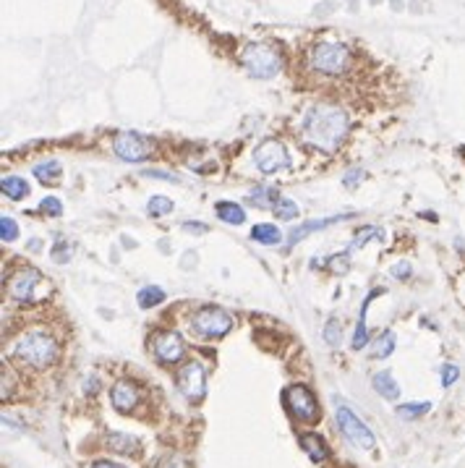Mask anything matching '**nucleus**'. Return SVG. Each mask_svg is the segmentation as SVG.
I'll use <instances>...</instances> for the list:
<instances>
[{
	"instance_id": "nucleus-1",
	"label": "nucleus",
	"mask_w": 465,
	"mask_h": 468,
	"mask_svg": "<svg viewBox=\"0 0 465 468\" xmlns=\"http://www.w3.org/2000/svg\"><path fill=\"white\" fill-rule=\"evenodd\" d=\"M351 129V118L343 107L337 105H314L304 118V129H301V139L306 144L316 149V152H335L348 137Z\"/></svg>"
},
{
	"instance_id": "nucleus-2",
	"label": "nucleus",
	"mask_w": 465,
	"mask_h": 468,
	"mask_svg": "<svg viewBox=\"0 0 465 468\" xmlns=\"http://www.w3.org/2000/svg\"><path fill=\"white\" fill-rule=\"evenodd\" d=\"M14 358L32 369H48L58 358V340L42 330H29L14 343Z\"/></svg>"
},
{
	"instance_id": "nucleus-3",
	"label": "nucleus",
	"mask_w": 465,
	"mask_h": 468,
	"mask_svg": "<svg viewBox=\"0 0 465 468\" xmlns=\"http://www.w3.org/2000/svg\"><path fill=\"white\" fill-rule=\"evenodd\" d=\"M241 65L254 79H272L282 68V58L277 50H272L264 42H249L241 48Z\"/></svg>"
},
{
	"instance_id": "nucleus-4",
	"label": "nucleus",
	"mask_w": 465,
	"mask_h": 468,
	"mask_svg": "<svg viewBox=\"0 0 465 468\" xmlns=\"http://www.w3.org/2000/svg\"><path fill=\"white\" fill-rule=\"evenodd\" d=\"M309 65L324 76H340L351 68V48L340 42H319L309 55Z\"/></svg>"
},
{
	"instance_id": "nucleus-5",
	"label": "nucleus",
	"mask_w": 465,
	"mask_h": 468,
	"mask_svg": "<svg viewBox=\"0 0 465 468\" xmlns=\"http://www.w3.org/2000/svg\"><path fill=\"white\" fill-rule=\"evenodd\" d=\"M193 330L201 338H223L232 327V317L220 307H201L193 314Z\"/></svg>"
},
{
	"instance_id": "nucleus-6",
	"label": "nucleus",
	"mask_w": 465,
	"mask_h": 468,
	"mask_svg": "<svg viewBox=\"0 0 465 468\" xmlns=\"http://www.w3.org/2000/svg\"><path fill=\"white\" fill-rule=\"evenodd\" d=\"M282 400H285V408L290 411V416L298 421H306L311 424L319 416V405H316V398L309 388L304 385H290L285 393H282Z\"/></svg>"
},
{
	"instance_id": "nucleus-7",
	"label": "nucleus",
	"mask_w": 465,
	"mask_h": 468,
	"mask_svg": "<svg viewBox=\"0 0 465 468\" xmlns=\"http://www.w3.org/2000/svg\"><path fill=\"white\" fill-rule=\"evenodd\" d=\"M45 283V277L40 275V270L34 267H21L14 272L9 283H6V291L14 301L18 304H34L37 301V288Z\"/></svg>"
},
{
	"instance_id": "nucleus-8",
	"label": "nucleus",
	"mask_w": 465,
	"mask_h": 468,
	"mask_svg": "<svg viewBox=\"0 0 465 468\" xmlns=\"http://www.w3.org/2000/svg\"><path fill=\"white\" fill-rule=\"evenodd\" d=\"M335 416H337V427H340V432H343L356 447H361V450H371V447H374V435H371L369 427H366V424H363V421L358 419L348 405H337Z\"/></svg>"
},
{
	"instance_id": "nucleus-9",
	"label": "nucleus",
	"mask_w": 465,
	"mask_h": 468,
	"mask_svg": "<svg viewBox=\"0 0 465 468\" xmlns=\"http://www.w3.org/2000/svg\"><path fill=\"white\" fill-rule=\"evenodd\" d=\"M254 165L259 168V173L272 176L277 170L288 168V149L277 139H267L264 144H259L257 152H254Z\"/></svg>"
},
{
	"instance_id": "nucleus-10",
	"label": "nucleus",
	"mask_w": 465,
	"mask_h": 468,
	"mask_svg": "<svg viewBox=\"0 0 465 468\" xmlns=\"http://www.w3.org/2000/svg\"><path fill=\"white\" fill-rule=\"evenodd\" d=\"M152 348H154L157 361L165 363V366H173V363H178L183 358L186 340L181 338V332H176V330H162L152 338Z\"/></svg>"
},
{
	"instance_id": "nucleus-11",
	"label": "nucleus",
	"mask_w": 465,
	"mask_h": 468,
	"mask_svg": "<svg viewBox=\"0 0 465 468\" xmlns=\"http://www.w3.org/2000/svg\"><path fill=\"white\" fill-rule=\"evenodd\" d=\"M152 152V142L141 134H134V131H123L115 137V154L121 157L123 162H144Z\"/></svg>"
},
{
	"instance_id": "nucleus-12",
	"label": "nucleus",
	"mask_w": 465,
	"mask_h": 468,
	"mask_svg": "<svg viewBox=\"0 0 465 468\" xmlns=\"http://www.w3.org/2000/svg\"><path fill=\"white\" fill-rule=\"evenodd\" d=\"M178 388L188 400H199L207 390V371L199 361H188L181 369V377H178Z\"/></svg>"
},
{
	"instance_id": "nucleus-13",
	"label": "nucleus",
	"mask_w": 465,
	"mask_h": 468,
	"mask_svg": "<svg viewBox=\"0 0 465 468\" xmlns=\"http://www.w3.org/2000/svg\"><path fill=\"white\" fill-rule=\"evenodd\" d=\"M110 398H112V405H115V408H118L121 413L134 411V405L139 403L137 388H134V385H129V382H118V385H112Z\"/></svg>"
},
{
	"instance_id": "nucleus-14",
	"label": "nucleus",
	"mask_w": 465,
	"mask_h": 468,
	"mask_svg": "<svg viewBox=\"0 0 465 468\" xmlns=\"http://www.w3.org/2000/svg\"><path fill=\"white\" fill-rule=\"evenodd\" d=\"M105 447L112 452H121V455H139L141 452V442H139L137 437L131 435H123V432H110V435L105 437Z\"/></svg>"
},
{
	"instance_id": "nucleus-15",
	"label": "nucleus",
	"mask_w": 465,
	"mask_h": 468,
	"mask_svg": "<svg viewBox=\"0 0 465 468\" xmlns=\"http://www.w3.org/2000/svg\"><path fill=\"white\" fill-rule=\"evenodd\" d=\"M251 241L264 243V246H277L282 241L280 228L272 225V223H259V225L251 228Z\"/></svg>"
},
{
	"instance_id": "nucleus-16",
	"label": "nucleus",
	"mask_w": 465,
	"mask_h": 468,
	"mask_svg": "<svg viewBox=\"0 0 465 468\" xmlns=\"http://www.w3.org/2000/svg\"><path fill=\"white\" fill-rule=\"evenodd\" d=\"M371 382H374V390H377L385 400H397L400 388H397V382H395V377L390 374V371H377Z\"/></svg>"
},
{
	"instance_id": "nucleus-17",
	"label": "nucleus",
	"mask_w": 465,
	"mask_h": 468,
	"mask_svg": "<svg viewBox=\"0 0 465 468\" xmlns=\"http://www.w3.org/2000/svg\"><path fill=\"white\" fill-rule=\"evenodd\" d=\"M280 199L282 196L274 186H257V188L251 191V202L257 204V207H262V210H274Z\"/></svg>"
},
{
	"instance_id": "nucleus-18",
	"label": "nucleus",
	"mask_w": 465,
	"mask_h": 468,
	"mask_svg": "<svg viewBox=\"0 0 465 468\" xmlns=\"http://www.w3.org/2000/svg\"><path fill=\"white\" fill-rule=\"evenodd\" d=\"M0 188H3V194L9 196V199H14V202H21L24 196H29V184L18 176H6L0 181Z\"/></svg>"
},
{
	"instance_id": "nucleus-19",
	"label": "nucleus",
	"mask_w": 465,
	"mask_h": 468,
	"mask_svg": "<svg viewBox=\"0 0 465 468\" xmlns=\"http://www.w3.org/2000/svg\"><path fill=\"white\" fill-rule=\"evenodd\" d=\"M382 288H377V291L371 293L369 299H366V304H363L361 309V317H358V322H356V332H353V351H363L366 348V343H369V332H366V307H369V301L374 299V296H382Z\"/></svg>"
},
{
	"instance_id": "nucleus-20",
	"label": "nucleus",
	"mask_w": 465,
	"mask_h": 468,
	"mask_svg": "<svg viewBox=\"0 0 465 468\" xmlns=\"http://www.w3.org/2000/svg\"><path fill=\"white\" fill-rule=\"evenodd\" d=\"M215 210H217V215H220V220H223V223H228V225H241V223H246V212H243L241 204H235V202H217Z\"/></svg>"
},
{
	"instance_id": "nucleus-21",
	"label": "nucleus",
	"mask_w": 465,
	"mask_h": 468,
	"mask_svg": "<svg viewBox=\"0 0 465 468\" xmlns=\"http://www.w3.org/2000/svg\"><path fill=\"white\" fill-rule=\"evenodd\" d=\"M301 445H304V450L309 452V458L314 460V463H321V460L327 458V447H324V440L316 435H306L304 440H301Z\"/></svg>"
},
{
	"instance_id": "nucleus-22",
	"label": "nucleus",
	"mask_w": 465,
	"mask_h": 468,
	"mask_svg": "<svg viewBox=\"0 0 465 468\" xmlns=\"http://www.w3.org/2000/svg\"><path fill=\"white\" fill-rule=\"evenodd\" d=\"M392 351H395V332L385 330L377 340H374V346H371L369 353H371V358H387Z\"/></svg>"
},
{
	"instance_id": "nucleus-23",
	"label": "nucleus",
	"mask_w": 465,
	"mask_h": 468,
	"mask_svg": "<svg viewBox=\"0 0 465 468\" xmlns=\"http://www.w3.org/2000/svg\"><path fill=\"white\" fill-rule=\"evenodd\" d=\"M34 176H37V181H42V184H55L58 178H60V162L48 160V162L34 165Z\"/></svg>"
},
{
	"instance_id": "nucleus-24",
	"label": "nucleus",
	"mask_w": 465,
	"mask_h": 468,
	"mask_svg": "<svg viewBox=\"0 0 465 468\" xmlns=\"http://www.w3.org/2000/svg\"><path fill=\"white\" fill-rule=\"evenodd\" d=\"M340 220H345V215L319 220V223H306V225H301V228H296V230H293V235H290V243H298L306 233H314V230H321V228H327V225H335V223H340Z\"/></svg>"
},
{
	"instance_id": "nucleus-25",
	"label": "nucleus",
	"mask_w": 465,
	"mask_h": 468,
	"mask_svg": "<svg viewBox=\"0 0 465 468\" xmlns=\"http://www.w3.org/2000/svg\"><path fill=\"white\" fill-rule=\"evenodd\" d=\"M139 307L141 309H152L157 307V304H162L165 301V291L162 288H157V285H146V288H141L139 291Z\"/></svg>"
},
{
	"instance_id": "nucleus-26",
	"label": "nucleus",
	"mask_w": 465,
	"mask_h": 468,
	"mask_svg": "<svg viewBox=\"0 0 465 468\" xmlns=\"http://www.w3.org/2000/svg\"><path fill=\"white\" fill-rule=\"evenodd\" d=\"M146 212H149V218H165V215L173 212V202L168 196H152L149 204H146Z\"/></svg>"
},
{
	"instance_id": "nucleus-27",
	"label": "nucleus",
	"mask_w": 465,
	"mask_h": 468,
	"mask_svg": "<svg viewBox=\"0 0 465 468\" xmlns=\"http://www.w3.org/2000/svg\"><path fill=\"white\" fill-rule=\"evenodd\" d=\"M429 411H432V403H429V400L397 405V416H402V419H416V416H424V413H429Z\"/></svg>"
},
{
	"instance_id": "nucleus-28",
	"label": "nucleus",
	"mask_w": 465,
	"mask_h": 468,
	"mask_svg": "<svg viewBox=\"0 0 465 468\" xmlns=\"http://www.w3.org/2000/svg\"><path fill=\"white\" fill-rule=\"evenodd\" d=\"M274 218H280V220H296L298 218V204L293 202V199H288V196H282L280 202H277V207H274Z\"/></svg>"
},
{
	"instance_id": "nucleus-29",
	"label": "nucleus",
	"mask_w": 465,
	"mask_h": 468,
	"mask_svg": "<svg viewBox=\"0 0 465 468\" xmlns=\"http://www.w3.org/2000/svg\"><path fill=\"white\" fill-rule=\"evenodd\" d=\"M324 340H327L329 346H340L343 343V327H340V322H337L335 317L327 319V324H324Z\"/></svg>"
},
{
	"instance_id": "nucleus-30",
	"label": "nucleus",
	"mask_w": 465,
	"mask_h": 468,
	"mask_svg": "<svg viewBox=\"0 0 465 468\" xmlns=\"http://www.w3.org/2000/svg\"><path fill=\"white\" fill-rule=\"evenodd\" d=\"M0 238H3L6 243L16 241L18 238V225L14 223V218H9V215L0 218Z\"/></svg>"
},
{
	"instance_id": "nucleus-31",
	"label": "nucleus",
	"mask_w": 465,
	"mask_h": 468,
	"mask_svg": "<svg viewBox=\"0 0 465 468\" xmlns=\"http://www.w3.org/2000/svg\"><path fill=\"white\" fill-rule=\"evenodd\" d=\"M40 212H45L50 218H60V215H63V204H60L58 196H45L40 202Z\"/></svg>"
},
{
	"instance_id": "nucleus-32",
	"label": "nucleus",
	"mask_w": 465,
	"mask_h": 468,
	"mask_svg": "<svg viewBox=\"0 0 465 468\" xmlns=\"http://www.w3.org/2000/svg\"><path fill=\"white\" fill-rule=\"evenodd\" d=\"M327 265H329V270H332V272L343 275L345 270H348V254H337V257H329Z\"/></svg>"
},
{
	"instance_id": "nucleus-33",
	"label": "nucleus",
	"mask_w": 465,
	"mask_h": 468,
	"mask_svg": "<svg viewBox=\"0 0 465 468\" xmlns=\"http://www.w3.org/2000/svg\"><path fill=\"white\" fill-rule=\"evenodd\" d=\"M457 377H460V369H457L455 363H447V366L442 369V385H444V388H449Z\"/></svg>"
},
{
	"instance_id": "nucleus-34",
	"label": "nucleus",
	"mask_w": 465,
	"mask_h": 468,
	"mask_svg": "<svg viewBox=\"0 0 465 468\" xmlns=\"http://www.w3.org/2000/svg\"><path fill=\"white\" fill-rule=\"evenodd\" d=\"M369 235H385L379 228H363V230H358V235H356V241H353V249H361L363 243H366V238Z\"/></svg>"
},
{
	"instance_id": "nucleus-35",
	"label": "nucleus",
	"mask_w": 465,
	"mask_h": 468,
	"mask_svg": "<svg viewBox=\"0 0 465 468\" xmlns=\"http://www.w3.org/2000/svg\"><path fill=\"white\" fill-rule=\"evenodd\" d=\"M141 176L146 178H160V181H168V184H178L176 176H170V173H165V170H141Z\"/></svg>"
},
{
	"instance_id": "nucleus-36",
	"label": "nucleus",
	"mask_w": 465,
	"mask_h": 468,
	"mask_svg": "<svg viewBox=\"0 0 465 468\" xmlns=\"http://www.w3.org/2000/svg\"><path fill=\"white\" fill-rule=\"evenodd\" d=\"M154 468H188V466H186V463L178 458V455H170V458H162Z\"/></svg>"
},
{
	"instance_id": "nucleus-37",
	"label": "nucleus",
	"mask_w": 465,
	"mask_h": 468,
	"mask_svg": "<svg viewBox=\"0 0 465 468\" xmlns=\"http://www.w3.org/2000/svg\"><path fill=\"white\" fill-rule=\"evenodd\" d=\"M361 181H363V173H361V170H351V173L345 176V186H348V188H356V186L361 184Z\"/></svg>"
},
{
	"instance_id": "nucleus-38",
	"label": "nucleus",
	"mask_w": 465,
	"mask_h": 468,
	"mask_svg": "<svg viewBox=\"0 0 465 468\" xmlns=\"http://www.w3.org/2000/svg\"><path fill=\"white\" fill-rule=\"evenodd\" d=\"M181 228H183V230H188V233H199V235H201V233H207V230H209V228L204 225V223H191V220H188V223H183Z\"/></svg>"
},
{
	"instance_id": "nucleus-39",
	"label": "nucleus",
	"mask_w": 465,
	"mask_h": 468,
	"mask_svg": "<svg viewBox=\"0 0 465 468\" xmlns=\"http://www.w3.org/2000/svg\"><path fill=\"white\" fill-rule=\"evenodd\" d=\"M392 275L397 277V280L408 277V275H410V265H408V262H402V265H395V267H392Z\"/></svg>"
},
{
	"instance_id": "nucleus-40",
	"label": "nucleus",
	"mask_w": 465,
	"mask_h": 468,
	"mask_svg": "<svg viewBox=\"0 0 465 468\" xmlns=\"http://www.w3.org/2000/svg\"><path fill=\"white\" fill-rule=\"evenodd\" d=\"M53 257H58V262H68V246H53Z\"/></svg>"
},
{
	"instance_id": "nucleus-41",
	"label": "nucleus",
	"mask_w": 465,
	"mask_h": 468,
	"mask_svg": "<svg viewBox=\"0 0 465 468\" xmlns=\"http://www.w3.org/2000/svg\"><path fill=\"white\" fill-rule=\"evenodd\" d=\"M92 468H126V466H118V463H110V460H97V463H92Z\"/></svg>"
},
{
	"instance_id": "nucleus-42",
	"label": "nucleus",
	"mask_w": 465,
	"mask_h": 468,
	"mask_svg": "<svg viewBox=\"0 0 465 468\" xmlns=\"http://www.w3.org/2000/svg\"><path fill=\"white\" fill-rule=\"evenodd\" d=\"M95 390H100V380H97V377H89V380H87V393L92 395Z\"/></svg>"
},
{
	"instance_id": "nucleus-43",
	"label": "nucleus",
	"mask_w": 465,
	"mask_h": 468,
	"mask_svg": "<svg viewBox=\"0 0 465 468\" xmlns=\"http://www.w3.org/2000/svg\"><path fill=\"white\" fill-rule=\"evenodd\" d=\"M421 218H424V220H432V223H434V220H437V215H434V212H424Z\"/></svg>"
}]
</instances>
